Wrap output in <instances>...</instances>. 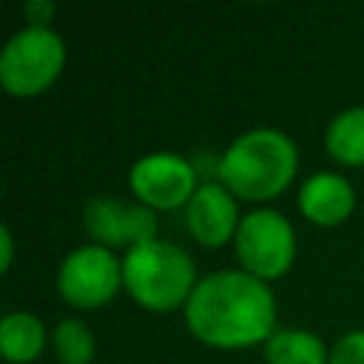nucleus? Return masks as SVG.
Wrapping results in <instances>:
<instances>
[{
    "mask_svg": "<svg viewBox=\"0 0 364 364\" xmlns=\"http://www.w3.org/2000/svg\"><path fill=\"white\" fill-rule=\"evenodd\" d=\"M188 330L219 350L264 344L276 330V299L247 270H213L196 282L185 304Z\"/></svg>",
    "mask_w": 364,
    "mask_h": 364,
    "instance_id": "f257e3e1",
    "label": "nucleus"
},
{
    "mask_svg": "<svg viewBox=\"0 0 364 364\" xmlns=\"http://www.w3.org/2000/svg\"><path fill=\"white\" fill-rule=\"evenodd\" d=\"M296 142L279 128H250L239 134L216 162L219 182L242 199L264 202L279 196L296 176Z\"/></svg>",
    "mask_w": 364,
    "mask_h": 364,
    "instance_id": "f03ea898",
    "label": "nucleus"
},
{
    "mask_svg": "<svg viewBox=\"0 0 364 364\" xmlns=\"http://www.w3.org/2000/svg\"><path fill=\"white\" fill-rule=\"evenodd\" d=\"M196 264L188 250L168 239H151L125 250L122 284L136 304L148 310H173L188 304L196 287Z\"/></svg>",
    "mask_w": 364,
    "mask_h": 364,
    "instance_id": "7ed1b4c3",
    "label": "nucleus"
},
{
    "mask_svg": "<svg viewBox=\"0 0 364 364\" xmlns=\"http://www.w3.org/2000/svg\"><path fill=\"white\" fill-rule=\"evenodd\" d=\"M65 65V43L54 28L26 26L0 51V82L11 97L43 94Z\"/></svg>",
    "mask_w": 364,
    "mask_h": 364,
    "instance_id": "20e7f679",
    "label": "nucleus"
},
{
    "mask_svg": "<svg viewBox=\"0 0 364 364\" xmlns=\"http://www.w3.org/2000/svg\"><path fill=\"white\" fill-rule=\"evenodd\" d=\"M236 256L242 270L253 273L256 279H279L296 256V233L293 225L273 208H256L242 216L236 236Z\"/></svg>",
    "mask_w": 364,
    "mask_h": 364,
    "instance_id": "39448f33",
    "label": "nucleus"
},
{
    "mask_svg": "<svg viewBox=\"0 0 364 364\" xmlns=\"http://www.w3.org/2000/svg\"><path fill=\"white\" fill-rule=\"evenodd\" d=\"M122 284V262L114 256L111 247L102 245H82L71 250L57 270V290L74 307H100Z\"/></svg>",
    "mask_w": 364,
    "mask_h": 364,
    "instance_id": "423d86ee",
    "label": "nucleus"
},
{
    "mask_svg": "<svg viewBox=\"0 0 364 364\" xmlns=\"http://www.w3.org/2000/svg\"><path fill=\"white\" fill-rule=\"evenodd\" d=\"M128 185L142 205L154 210H171L191 202L199 179L185 156L173 151H151L131 165Z\"/></svg>",
    "mask_w": 364,
    "mask_h": 364,
    "instance_id": "0eeeda50",
    "label": "nucleus"
},
{
    "mask_svg": "<svg viewBox=\"0 0 364 364\" xmlns=\"http://www.w3.org/2000/svg\"><path fill=\"white\" fill-rule=\"evenodd\" d=\"M85 230L102 247L125 245L128 250L156 239V210L142 202H125L117 196H94L85 205Z\"/></svg>",
    "mask_w": 364,
    "mask_h": 364,
    "instance_id": "6e6552de",
    "label": "nucleus"
},
{
    "mask_svg": "<svg viewBox=\"0 0 364 364\" xmlns=\"http://www.w3.org/2000/svg\"><path fill=\"white\" fill-rule=\"evenodd\" d=\"M185 222L199 245L219 247L236 236L242 219L236 213L233 193L222 182H199L191 202L185 205Z\"/></svg>",
    "mask_w": 364,
    "mask_h": 364,
    "instance_id": "1a4fd4ad",
    "label": "nucleus"
},
{
    "mask_svg": "<svg viewBox=\"0 0 364 364\" xmlns=\"http://www.w3.org/2000/svg\"><path fill=\"white\" fill-rule=\"evenodd\" d=\"M353 205H355V191L336 171H318V173L307 176L299 188L301 213L321 228L344 222L353 213Z\"/></svg>",
    "mask_w": 364,
    "mask_h": 364,
    "instance_id": "9d476101",
    "label": "nucleus"
},
{
    "mask_svg": "<svg viewBox=\"0 0 364 364\" xmlns=\"http://www.w3.org/2000/svg\"><path fill=\"white\" fill-rule=\"evenodd\" d=\"M46 347V327L28 310H11L0 321V353L9 364L34 361Z\"/></svg>",
    "mask_w": 364,
    "mask_h": 364,
    "instance_id": "9b49d317",
    "label": "nucleus"
},
{
    "mask_svg": "<svg viewBox=\"0 0 364 364\" xmlns=\"http://www.w3.org/2000/svg\"><path fill=\"white\" fill-rule=\"evenodd\" d=\"M267 364H327L330 353L324 341L310 330H276L264 341Z\"/></svg>",
    "mask_w": 364,
    "mask_h": 364,
    "instance_id": "f8f14e48",
    "label": "nucleus"
},
{
    "mask_svg": "<svg viewBox=\"0 0 364 364\" xmlns=\"http://www.w3.org/2000/svg\"><path fill=\"white\" fill-rule=\"evenodd\" d=\"M324 145L341 165H364V105L344 108L327 125Z\"/></svg>",
    "mask_w": 364,
    "mask_h": 364,
    "instance_id": "ddd939ff",
    "label": "nucleus"
},
{
    "mask_svg": "<svg viewBox=\"0 0 364 364\" xmlns=\"http://www.w3.org/2000/svg\"><path fill=\"white\" fill-rule=\"evenodd\" d=\"M51 347L60 364H88L94 358V333L80 318H63L54 327Z\"/></svg>",
    "mask_w": 364,
    "mask_h": 364,
    "instance_id": "4468645a",
    "label": "nucleus"
},
{
    "mask_svg": "<svg viewBox=\"0 0 364 364\" xmlns=\"http://www.w3.org/2000/svg\"><path fill=\"white\" fill-rule=\"evenodd\" d=\"M327 364H364V330H353L341 336L333 344Z\"/></svg>",
    "mask_w": 364,
    "mask_h": 364,
    "instance_id": "2eb2a0df",
    "label": "nucleus"
},
{
    "mask_svg": "<svg viewBox=\"0 0 364 364\" xmlns=\"http://www.w3.org/2000/svg\"><path fill=\"white\" fill-rule=\"evenodd\" d=\"M23 11H26V20H28V26H37V28H48V23H51V17H54L57 6H54L51 0H28Z\"/></svg>",
    "mask_w": 364,
    "mask_h": 364,
    "instance_id": "dca6fc26",
    "label": "nucleus"
},
{
    "mask_svg": "<svg viewBox=\"0 0 364 364\" xmlns=\"http://www.w3.org/2000/svg\"><path fill=\"white\" fill-rule=\"evenodd\" d=\"M0 242H3V250H0V267L9 270V267H11V256H14V239H11V228H9V225L0 228Z\"/></svg>",
    "mask_w": 364,
    "mask_h": 364,
    "instance_id": "f3484780",
    "label": "nucleus"
}]
</instances>
